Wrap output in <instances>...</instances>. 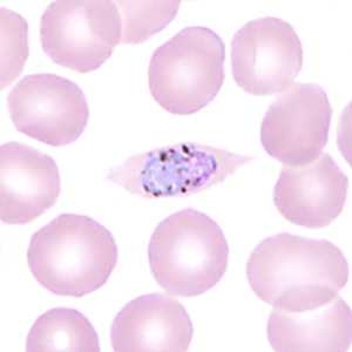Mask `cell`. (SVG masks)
Returning a JSON list of instances; mask_svg holds the SVG:
<instances>
[{
  "label": "cell",
  "mask_w": 352,
  "mask_h": 352,
  "mask_svg": "<svg viewBox=\"0 0 352 352\" xmlns=\"http://www.w3.org/2000/svg\"><path fill=\"white\" fill-rule=\"evenodd\" d=\"M332 107L323 88L295 84L269 107L261 124L265 152L288 167L310 164L328 144Z\"/></svg>",
  "instance_id": "9c48e42d"
},
{
  "label": "cell",
  "mask_w": 352,
  "mask_h": 352,
  "mask_svg": "<svg viewBox=\"0 0 352 352\" xmlns=\"http://www.w3.org/2000/svg\"><path fill=\"white\" fill-rule=\"evenodd\" d=\"M302 67L300 36L283 19L264 16L249 21L232 38V76L248 94L269 96L285 92Z\"/></svg>",
  "instance_id": "ba28073f"
},
{
  "label": "cell",
  "mask_w": 352,
  "mask_h": 352,
  "mask_svg": "<svg viewBox=\"0 0 352 352\" xmlns=\"http://www.w3.org/2000/svg\"><path fill=\"white\" fill-rule=\"evenodd\" d=\"M349 179L330 154L300 167L282 169L274 188V204L292 223L324 228L340 217L348 195Z\"/></svg>",
  "instance_id": "30bf717a"
},
{
  "label": "cell",
  "mask_w": 352,
  "mask_h": 352,
  "mask_svg": "<svg viewBox=\"0 0 352 352\" xmlns=\"http://www.w3.org/2000/svg\"><path fill=\"white\" fill-rule=\"evenodd\" d=\"M53 157L19 142L0 147V220L28 224L52 208L60 195Z\"/></svg>",
  "instance_id": "8fae6325"
},
{
  "label": "cell",
  "mask_w": 352,
  "mask_h": 352,
  "mask_svg": "<svg viewBox=\"0 0 352 352\" xmlns=\"http://www.w3.org/2000/svg\"><path fill=\"white\" fill-rule=\"evenodd\" d=\"M18 132L52 147L76 142L87 127V100L76 82L41 73L23 78L8 96Z\"/></svg>",
  "instance_id": "52a82bcc"
},
{
  "label": "cell",
  "mask_w": 352,
  "mask_h": 352,
  "mask_svg": "<svg viewBox=\"0 0 352 352\" xmlns=\"http://www.w3.org/2000/svg\"><path fill=\"white\" fill-rule=\"evenodd\" d=\"M247 278L255 295L272 308L302 312L328 305L345 288L349 264L329 241L280 232L254 249Z\"/></svg>",
  "instance_id": "6da1fadb"
},
{
  "label": "cell",
  "mask_w": 352,
  "mask_h": 352,
  "mask_svg": "<svg viewBox=\"0 0 352 352\" xmlns=\"http://www.w3.org/2000/svg\"><path fill=\"white\" fill-rule=\"evenodd\" d=\"M226 46L204 26L186 28L156 48L148 66L154 100L175 116H192L208 106L224 82Z\"/></svg>",
  "instance_id": "277c9868"
},
{
  "label": "cell",
  "mask_w": 352,
  "mask_h": 352,
  "mask_svg": "<svg viewBox=\"0 0 352 352\" xmlns=\"http://www.w3.org/2000/svg\"><path fill=\"white\" fill-rule=\"evenodd\" d=\"M192 335L186 308L164 294L136 297L121 309L111 327L116 352H184Z\"/></svg>",
  "instance_id": "7c38bea8"
},
{
  "label": "cell",
  "mask_w": 352,
  "mask_h": 352,
  "mask_svg": "<svg viewBox=\"0 0 352 352\" xmlns=\"http://www.w3.org/2000/svg\"><path fill=\"white\" fill-rule=\"evenodd\" d=\"M122 21V43L141 44L174 21L181 1H116Z\"/></svg>",
  "instance_id": "9a60e30c"
},
{
  "label": "cell",
  "mask_w": 352,
  "mask_h": 352,
  "mask_svg": "<svg viewBox=\"0 0 352 352\" xmlns=\"http://www.w3.org/2000/svg\"><path fill=\"white\" fill-rule=\"evenodd\" d=\"M1 11V88L19 76L28 58V25L24 18L5 8Z\"/></svg>",
  "instance_id": "2e32d148"
},
{
  "label": "cell",
  "mask_w": 352,
  "mask_h": 352,
  "mask_svg": "<svg viewBox=\"0 0 352 352\" xmlns=\"http://www.w3.org/2000/svg\"><path fill=\"white\" fill-rule=\"evenodd\" d=\"M267 335L277 352H345L352 340L351 309L337 295L314 310L270 314Z\"/></svg>",
  "instance_id": "4fadbf2b"
},
{
  "label": "cell",
  "mask_w": 352,
  "mask_h": 352,
  "mask_svg": "<svg viewBox=\"0 0 352 352\" xmlns=\"http://www.w3.org/2000/svg\"><path fill=\"white\" fill-rule=\"evenodd\" d=\"M118 244L92 217L61 214L33 234L28 268L56 296L80 297L104 287L118 264Z\"/></svg>",
  "instance_id": "7a4b0ae2"
},
{
  "label": "cell",
  "mask_w": 352,
  "mask_h": 352,
  "mask_svg": "<svg viewBox=\"0 0 352 352\" xmlns=\"http://www.w3.org/2000/svg\"><path fill=\"white\" fill-rule=\"evenodd\" d=\"M41 43L56 64L89 73L109 60L122 43V21L112 0H58L41 21Z\"/></svg>",
  "instance_id": "8992f818"
},
{
  "label": "cell",
  "mask_w": 352,
  "mask_h": 352,
  "mask_svg": "<svg viewBox=\"0 0 352 352\" xmlns=\"http://www.w3.org/2000/svg\"><path fill=\"white\" fill-rule=\"evenodd\" d=\"M252 160L226 149L186 142L132 156L111 169L107 180L149 200L189 197L222 184Z\"/></svg>",
  "instance_id": "5b68a950"
},
{
  "label": "cell",
  "mask_w": 352,
  "mask_h": 352,
  "mask_svg": "<svg viewBox=\"0 0 352 352\" xmlns=\"http://www.w3.org/2000/svg\"><path fill=\"white\" fill-rule=\"evenodd\" d=\"M228 258L223 230L192 208L164 219L148 243L152 275L172 296L190 298L214 288L228 269Z\"/></svg>",
  "instance_id": "3957f363"
},
{
  "label": "cell",
  "mask_w": 352,
  "mask_h": 352,
  "mask_svg": "<svg viewBox=\"0 0 352 352\" xmlns=\"http://www.w3.org/2000/svg\"><path fill=\"white\" fill-rule=\"evenodd\" d=\"M28 352H100L96 329L84 314L54 308L34 322L26 340Z\"/></svg>",
  "instance_id": "5bb4252c"
}]
</instances>
